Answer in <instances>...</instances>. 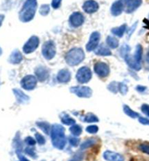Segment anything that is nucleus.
Here are the masks:
<instances>
[{"label":"nucleus","instance_id":"obj_14","mask_svg":"<svg viewBox=\"0 0 149 161\" xmlns=\"http://www.w3.org/2000/svg\"><path fill=\"white\" fill-rule=\"evenodd\" d=\"M143 3L142 0H125V11L127 13L135 12Z\"/></svg>","mask_w":149,"mask_h":161},{"label":"nucleus","instance_id":"obj_27","mask_svg":"<svg viewBox=\"0 0 149 161\" xmlns=\"http://www.w3.org/2000/svg\"><path fill=\"white\" fill-rule=\"evenodd\" d=\"M83 120L85 122V123H97V122L99 121V119H98L95 114L92 113H88L84 116Z\"/></svg>","mask_w":149,"mask_h":161},{"label":"nucleus","instance_id":"obj_44","mask_svg":"<svg viewBox=\"0 0 149 161\" xmlns=\"http://www.w3.org/2000/svg\"><path fill=\"white\" fill-rule=\"evenodd\" d=\"M82 159H83V155L79 153L76 155L70 161H81Z\"/></svg>","mask_w":149,"mask_h":161},{"label":"nucleus","instance_id":"obj_45","mask_svg":"<svg viewBox=\"0 0 149 161\" xmlns=\"http://www.w3.org/2000/svg\"><path fill=\"white\" fill-rule=\"evenodd\" d=\"M139 122L143 125H149V119L145 117H139Z\"/></svg>","mask_w":149,"mask_h":161},{"label":"nucleus","instance_id":"obj_50","mask_svg":"<svg viewBox=\"0 0 149 161\" xmlns=\"http://www.w3.org/2000/svg\"><path fill=\"white\" fill-rule=\"evenodd\" d=\"M2 53V50L1 49V47H0V56H1Z\"/></svg>","mask_w":149,"mask_h":161},{"label":"nucleus","instance_id":"obj_16","mask_svg":"<svg viewBox=\"0 0 149 161\" xmlns=\"http://www.w3.org/2000/svg\"><path fill=\"white\" fill-rule=\"evenodd\" d=\"M71 72L68 69H61L58 73L57 80L61 83H67L71 80Z\"/></svg>","mask_w":149,"mask_h":161},{"label":"nucleus","instance_id":"obj_4","mask_svg":"<svg viewBox=\"0 0 149 161\" xmlns=\"http://www.w3.org/2000/svg\"><path fill=\"white\" fill-rule=\"evenodd\" d=\"M42 52L43 56L47 60L53 58L56 54V47L53 41L49 40L45 42L42 46Z\"/></svg>","mask_w":149,"mask_h":161},{"label":"nucleus","instance_id":"obj_47","mask_svg":"<svg viewBox=\"0 0 149 161\" xmlns=\"http://www.w3.org/2000/svg\"><path fill=\"white\" fill-rule=\"evenodd\" d=\"M18 158H19L20 161H29L26 158H25L24 156L21 155L20 153H18Z\"/></svg>","mask_w":149,"mask_h":161},{"label":"nucleus","instance_id":"obj_30","mask_svg":"<svg viewBox=\"0 0 149 161\" xmlns=\"http://www.w3.org/2000/svg\"><path fill=\"white\" fill-rule=\"evenodd\" d=\"M131 50V48L127 44H124L122 46H121V49H120V55L121 57H123L125 58V57L127 56V55L129 54V53Z\"/></svg>","mask_w":149,"mask_h":161},{"label":"nucleus","instance_id":"obj_41","mask_svg":"<svg viewBox=\"0 0 149 161\" xmlns=\"http://www.w3.org/2000/svg\"><path fill=\"white\" fill-rule=\"evenodd\" d=\"M25 142H26V143L29 146H34V145H35V144H36L35 139L31 136L26 138V139H25Z\"/></svg>","mask_w":149,"mask_h":161},{"label":"nucleus","instance_id":"obj_2","mask_svg":"<svg viewBox=\"0 0 149 161\" xmlns=\"http://www.w3.org/2000/svg\"><path fill=\"white\" fill-rule=\"evenodd\" d=\"M37 2L36 0H26L19 13V18L22 22L31 21L35 15Z\"/></svg>","mask_w":149,"mask_h":161},{"label":"nucleus","instance_id":"obj_3","mask_svg":"<svg viewBox=\"0 0 149 161\" xmlns=\"http://www.w3.org/2000/svg\"><path fill=\"white\" fill-rule=\"evenodd\" d=\"M85 57L84 53L79 47L73 48L67 53L66 56V61L70 66H77L83 61Z\"/></svg>","mask_w":149,"mask_h":161},{"label":"nucleus","instance_id":"obj_8","mask_svg":"<svg viewBox=\"0 0 149 161\" xmlns=\"http://www.w3.org/2000/svg\"><path fill=\"white\" fill-rule=\"evenodd\" d=\"M70 91L80 98H90L93 95L92 89L86 86L72 87V88H71Z\"/></svg>","mask_w":149,"mask_h":161},{"label":"nucleus","instance_id":"obj_20","mask_svg":"<svg viewBox=\"0 0 149 161\" xmlns=\"http://www.w3.org/2000/svg\"><path fill=\"white\" fill-rule=\"evenodd\" d=\"M125 59L126 62H127V64H128V66H129L130 68H132V69L136 71L141 70V64L137 63V62L133 59V58H132V56H130V54L127 55V56L125 57Z\"/></svg>","mask_w":149,"mask_h":161},{"label":"nucleus","instance_id":"obj_19","mask_svg":"<svg viewBox=\"0 0 149 161\" xmlns=\"http://www.w3.org/2000/svg\"><path fill=\"white\" fill-rule=\"evenodd\" d=\"M23 60V56L19 50H15L11 53L10 58H9V61L10 63L13 64H18L22 61Z\"/></svg>","mask_w":149,"mask_h":161},{"label":"nucleus","instance_id":"obj_6","mask_svg":"<svg viewBox=\"0 0 149 161\" xmlns=\"http://www.w3.org/2000/svg\"><path fill=\"white\" fill-rule=\"evenodd\" d=\"M39 45H40V39L36 36H32L24 45L23 50L26 54L31 53L36 50Z\"/></svg>","mask_w":149,"mask_h":161},{"label":"nucleus","instance_id":"obj_9","mask_svg":"<svg viewBox=\"0 0 149 161\" xmlns=\"http://www.w3.org/2000/svg\"><path fill=\"white\" fill-rule=\"evenodd\" d=\"M94 70L95 73L100 77H105L109 76L110 68L108 64L104 62H98L94 66Z\"/></svg>","mask_w":149,"mask_h":161},{"label":"nucleus","instance_id":"obj_37","mask_svg":"<svg viewBox=\"0 0 149 161\" xmlns=\"http://www.w3.org/2000/svg\"><path fill=\"white\" fill-rule=\"evenodd\" d=\"M119 91L121 92V94L125 95L128 91V87L127 86V85H125L124 82L123 83H120V86H119Z\"/></svg>","mask_w":149,"mask_h":161},{"label":"nucleus","instance_id":"obj_13","mask_svg":"<svg viewBox=\"0 0 149 161\" xmlns=\"http://www.w3.org/2000/svg\"><path fill=\"white\" fill-rule=\"evenodd\" d=\"M82 8L85 13H88V14H92V13L97 12L98 10L99 4L94 0H88L84 3Z\"/></svg>","mask_w":149,"mask_h":161},{"label":"nucleus","instance_id":"obj_31","mask_svg":"<svg viewBox=\"0 0 149 161\" xmlns=\"http://www.w3.org/2000/svg\"><path fill=\"white\" fill-rule=\"evenodd\" d=\"M119 86H120V83L116 82H112L111 84L108 86V88L110 91H111L112 93H116L119 91Z\"/></svg>","mask_w":149,"mask_h":161},{"label":"nucleus","instance_id":"obj_17","mask_svg":"<svg viewBox=\"0 0 149 161\" xmlns=\"http://www.w3.org/2000/svg\"><path fill=\"white\" fill-rule=\"evenodd\" d=\"M104 158L107 161H124V158L119 153L109 150L104 153Z\"/></svg>","mask_w":149,"mask_h":161},{"label":"nucleus","instance_id":"obj_15","mask_svg":"<svg viewBox=\"0 0 149 161\" xmlns=\"http://www.w3.org/2000/svg\"><path fill=\"white\" fill-rule=\"evenodd\" d=\"M35 75L36 76V78L40 80V82H44L46 80L48 79L49 77L50 73L49 70L45 66H38L35 69Z\"/></svg>","mask_w":149,"mask_h":161},{"label":"nucleus","instance_id":"obj_1","mask_svg":"<svg viewBox=\"0 0 149 161\" xmlns=\"http://www.w3.org/2000/svg\"><path fill=\"white\" fill-rule=\"evenodd\" d=\"M51 139L53 146L58 149H63L66 144L65 129L63 126L55 124L51 128Z\"/></svg>","mask_w":149,"mask_h":161},{"label":"nucleus","instance_id":"obj_33","mask_svg":"<svg viewBox=\"0 0 149 161\" xmlns=\"http://www.w3.org/2000/svg\"><path fill=\"white\" fill-rule=\"evenodd\" d=\"M50 8L48 4H42V5L40 7V15H42V16H46L48 15V13H50Z\"/></svg>","mask_w":149,"mask_h":161},{"label":"nucleus","instance_id":"obj_25","mask_svg":"<svg viewBox=\"0 0 149 161\" xmlns=\"http://www.w3.org/2000/svg\"><path fill=\"white\" fill-rule=\"evenodd\" d=\"M61 117L62 123H63V124H65V125H74V124H75V122H76L75 119H73L72 117H71L67 114L63 113V116H61Z\"/></svg>","mask_w":149,"mask_h":161},{"label":"nucleus","instance_id":"obj_48","mask_svg":"<svg viewBox=\"0 0 149 161\" xmlns=\"http://www.w3.org/2000/svg\"><path fill=\"white\" fill-rule=\"evenodd\" d=\"M4 19V15H0V26H2V22H3Z\"/></svg>","mask_w":149,"mask_h":161},{"label":"nucleus","instance_id":"obj_10","mask_svg":"<svg viewBox=\"0 0 149 161\" xmlns=\"http://www.w3.org/2000/svg\"><path fill=\"white\" fill-rule=\"evenodd\" d=\"M100 39V33L98 31H95L93 33H92L90 38L88 44L86 45V50L88 52H90L92 50H94L95 48H97L98 43H99Z\"/></svg>","mask_w":149,"mask_h":161},{"label":"nucleus","instance_id":"obj_36","mask_svg":"<svg viewBox=\"0 0 149 161\" xmlns=\"http://www.w3.org/2000/svg\"><path fill=\"white\" fill-rule=\"evenodd\" d=\"M86 131L89 133H96L98 131V127L97 125H89L86 128Z\"/></svg>","mask_w":149,"mask_h":161},{"label":"nucleus","instance_id":"obj_22","mask_svg":"<svg viewBox=\"0 0 149 161\" xmlns=\"http://www.w3.org/2000/svg\"><path fill=\"white\" fill-rule=\"evenodd\" d=\"M127 25L123 24L119 27H116V28H114L111 29V33L114 34V35L119 36V37H122L124 34L126 30H127Z\"/></svg>","mask_w":149,"mask_h":161},{"label":"nucleus","instance_id":"obj_28","mask_svg":"<svg viewBox=\"0 0 149 161\" xmlns=\"http://www.w3.org/2000/svg\"><path fill=\"white\" fill-rule=\"evenodd\" d=\"M36 125H37L45 133H47V134L50 133V126L49 123H46V122H39V123H36Z\"/></svg>","mask_w":149,"mask_h":161},{"label":"nucleus","instance_id":"obj_23","mask_svg":"<svg viewBox=\"0 0 149 161\" xmlns=\"http://www.w3.org/2000/svg\"><path fill=\"white\" fill-rule=\"evenodd\" d=\"M142 55H143V47L141 45H137L135 49V52L134 56H132V58L135 60L137 63L141 64V59H142Z\"/></svg>","mask_w":149,"mask_h":161},{"label":"nucleus","instance_id":"obj_49","mask_svg":"<svg viewBox=\"0 0 149 161\" xmlns=\"http://www.w3.org/2000/svg\"><path fill=\"white\" fill-rule=\"evenodd\" d=\"M146 61H147V62L149 64V52L148 53L147 56H146Z\"/></svg>","mask_w":149,"mask_h":161},{"label":"nucleus","instance_id":"obj_12","mask_svg":"<svg viewBox=\"0 0 149 161\" xmlns=\"http://www.w3.org/2000/svg\"><path fill=\"white\" fill-rule=\"evenodd\" d=\"M125 6V0H117L114 2L111 8L112 15L118 16L122 13Z\"/></svg>","mask_w":149,"mask_h":161},{"label":"nucleus","instance_id":"obj_26","mask_svg":"<svg viewBox=\"0 0 149 161\" xmlns=\"http://www.w3.org/2000/svg\"><path fill=\"white\" fill-rule=\"evenodd\" d=\"M123 109H124V112H125V113L127 114V116L132 117V118H136V117H140V114L138 113H137V112H134L133 110H132L127 105L124 106Z\"/></svg>","mask_w":149,"mask_h":161},{"label":"nucleus","instance_id":"obj_7","mask_svg":"<svg viewBox=\"0 0 149 161\" xmlns=\"http://www.w3.org/2000/svg\"><path fill=\"white\" fill-rule=\"evenodd\" d=\"M36 83H37V78L34 75H26L20 82L22 88L26 91H31L35 88Z\"/></svg>","mask_w":149,"mask_h":161},{"label":"nucleus","instance_id":"obj_24","mask_svg":"<svg viewBox=\"0 0 149 161\" xmlns=\"http://www.w3.org/2000/svg\"><path fill=\"white\" fill-rule=\"evenodd\" d=\"M106 42L107 45L111 48H113V49L117 47L119 45V42L117 39L111 36H108L106 39Z\"/></svg>","mask_w":149,"mask_h":161},{"label":"nucleus","instance_id":"obj_32","mask_svg":"<svg viewBox=\"0 0 149 161\" xmlns=\"http://www.w3.org/2000/svg\"><path fill=\"white\" fill-rule=\"evenodd\" d=\"M96 143V140L95 139H88L87 141L84 142L83 144H82L81 145V149H88L89 147H92Z\"/></svg>","mask_w":149,"mask_h":161},{"label":"nucleus","instance_id":"obj_35","mask_svg":"<svg viewBox=\"0 0 149 161\" xmlns=\"http://www.w3.org/2000/svg\"><path fill=\"white\" fill-rule=\"evenodd\" d=\"M137 22H135V24L132 25L131 27H130V28L127 29V39L130 38V36H132V34H133V32L135 31V29L137 28Z\"/></svg>","mask_w":149,"mask_h":161},{"label":"nucleus","instance_id":"obj_29","mask_svg":"<svg viewBox=\"0 0 149 161\" xmlns=\"http://www.w3.org/2000/svg\"><path fill=\"white\" fill-rule=\"evenodd\" d=\"M70 131L73 135L75 136H79L82 133V127H80L79 125H73L72 127L70 128Z\"/></svg>","mask_w":149,"mask_h":161},{"label":"nucleus","instance_id":"obj_38","mask_svg":"<svg viewBox=\"0 0 149 161\" xmlns=\"http://www.w3.org/2000/svg\"><path fill=\"white\" fill-rule=\"evenodd\" d=\"M79 139H77V138L75 137H70L69 138V143L71 144V145H72L73 147H77L79 144Z\"/></svg>","mask_w":149,"mask_h":161},{"label":"nucleus","instance_id":"obj_21","mask_svg":"<svg viewBox=\"0 0 149 161\" xmlns=\"http://www.w3.org/2000/svg\"><path fill=\"white\" fill-rule=\"evenodd\" d=\"M95 54L98 55V56H111V52L109 47H107L106 46H105L104 45H101L95 50Z\"/></svg>","mask_w":149,"mask_h":161},{"label":"nucleus","instance_id":"obj_42","mask_svg":"<svg viewBox=\"0 0 149 161\" xmlns=\"http://www.w3.org/2000/svg\"><path fill=\"white\" fill-rule=\"evenodd\" d=\"M62 0H52L51 5L54 9H58L61 7Z\"/></svg>","mask_w":149,"mask_h":161},{"label":"nucleus","instance_id":"obj_40","mask_svg":"<svg viewBox=\"0 0 149 161\" xmlns=\"http://www.w3.org/2000/svg\"><path fill=\"white\" fill-rule=\"evenodd\" d=\"M26 153L29 156H31V158H36V155L34 152V149L31 147H27L26 149Z\"/></svg>","mask_w":149,"mask_h":161},{"label":"nucleus","instance_id":"obj_46","mask_svg":"<svg viewBox=\"0 0 149 161\" xmlns=\"http://www.w3.org/2000/svg\"><path fill=\"white\" fill-rule=\"evenodd\" d=\"M137 91L141 92V93H143V92H144L146 90V88L145 86H137Z\"/></svg>","mask_w":149,"mask_h":161},{"label":"nucleus","instance_id":"obj_5","mask_svg":"<svg viewBox=\"0 0 149 161\" xmlns=\"http://www.w3.org/2000/svg\"><path fill=\"white\" fill-rule=\"evenodd\" d=\"M92 78V72L88 67L83 66L80 68L77 73V80L79 83L84 84L88 82Z\"/></svg>","mask_w":149,"mask_h":161},{"label":"nucleus","instance_id":"obj_43","mask_svg":"<svg viewBox=\"0 0 149 161\" xmlns=\"http://www.w3.org/2000/svg\"><path fill=\"white\" fill-rule=\"evenodd\" d=\"M141 110H142V112H143V113L146 114V115L149 117V105L148 104L144 103V104L142 105Z\"/></svg>","mask_w":149,"mask_h":161},{"label":"nucleus","instance_id":"obj_34","mask_svg":"<svg viewBox=\"0 0 149 161\" xmlns=\"http://www.w3.org/2000/svg\"><path fill=\"white\" fill-rule=\"evenodd\" d=\"M35 139L36 140V142H38L40 145H43V144H45V137L43 136L42 135H41L40 133H36L35 134Z\"/></svg>","mask_w":149,"mask_h":161},{"label":"nucleus","instance_id":"obj_39","mask_svg":"<svg viewBox=\"0 0 149 161\" xmlns=\"http://www.w3.org/2000/svg\"><path fill=\"white\" fill-rule=\"evenodd\" d=\"M140 149L143 153L149 155V144H142L140 146Z\"/></svg>","mask_w":149,"mask_h":161},{"label":"nucleus","instance_id":"obj_18","mask_svg":"<svg viewBox=\"0 0 149 161\" xmlns=\"http://www.w3.org/2000/svg\"><path fill=\"white\" fill-rule=\"evenodd\" d=\"M13 93H14L17 102L20 103H25L29 101V97L26 95L24 92H22L19 89H13Z\"/></svg>","mask_w":149,"mask_h":161},{"label":"nucleus","instance_id":"obj_11","mask_svg":"<svg viewBox=\"0 0 149 161\" xmlns=\"http://www.w3.org/2000/svg\"><path fill=\"white\" fill-rule=\"evenodd\" d=\"M84 22V15L79 12H75L72 13L69 17V23L73 27H79L81 26Z\"/></svg>","mask_w":149,"mask_h":161}]
</instances>
